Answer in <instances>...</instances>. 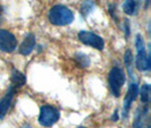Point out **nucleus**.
<instances>
[{"label":"nucleus","mask_w":151,"mask_h":128,"mask_svg":"<svg viewBox=\"0 0 151 128\" xmlns=\"http://www.w3.org/2000/svg\"><path fill=\"white\" fill-rule=\"evenodd\" d=\"M49 22L56 26H66L74 21L73 11L63 5H56L50 8L48 14Z\"/></svg>","instance_id":"obj_1"},{"label":"nucleus","mask_w":151,"mask_h":128,"mask_svg":"<svg viewBox=\"0 0 151 128\" xmlns=\"http://www.w3.org/2000/svg\"><path fill=\"white\" fill-rule=\"evenodd\" d=\"M135 49H136V59L135 66L140 72H148L151 67V59L149 53L145 50L143 38L137 34L135 36Z\"/></svg>","instance_id":"obj_2"},{"label":"nucleus","mask_w":151,"mask_h":128,"mask_svg":"<svg viewBox=\"0 0 151 128\" xmlns=\"http://www.w3.org/2000/svg\"><path fill=\"white\" fill-rule=\"evenodd\" d=\"M60 118V112L52 106H42L39 114V124L43 127H51Z\"/></svg>","instance_id":"obj_3"},{"label":"nucleus","mask_w":151,"mask_h":128,"mask_svg":"<svg viewBox=\"0 0 151 128\" xmlns=\"http://www.w3.org/2000/svg\"><path fill=\"white\" fill-rule=\"evenodd\" d=\"M125 74L123 69L119 67H113L109 72V86L110 91L115 98H118L121 95L122 87L125 83Z\"/></svg>","instance_id":"obj_4"},{"label":"nucleus","mask_w":151,"mask_h":128,"mask_svg":"<svg viewBox=\"0 0 151 128\" xmlns=\"http://www.w3.org/2000/svg\"><path fill=\"white\" fill-rule=\"evenodd\" d=\"M78 40L86 45H90L92 48L97 49V50H104L105 48V41L104 39L101 38L98 34H94L92 32L89 31H81L78 32V35H77Z\"/></svg>","instance_id":"obj_5"},{"label":"nucleus","mask_w":151,"mask_h":128,"mask_svg":"<svg viewBox=\"0 0 151 128\" xmlns=\"http://www.w3.org/2000/svg\"><path fill=\"white\" fill-rule=\"evenodd\" d=\"M17 48V39L15 35L6 30L0 29V50L4 52H13Z\"/></svg>","instance_id":"obj_6"},{"label":"nucleus","mask_w":151,"mask_h":128,"mask_svg":"<svg viewBox=\"0 0 151 128\" xmlns=\"http://www.w3.org/2000/svg\"><path fill=\"white\" fill-rule=\"evenodd\" d=\"M137 93H139L137 84L132 83L129 85V90H127V93H126L125 99H124V103H123V117H124V118H127V117H129L131 107L133 104V102L135 101L136 97H137Z\"/></svg>","instance_id":"obj_7"},{"label":"nucleus","mask_w":151,"mask_h":128,"mask_svg":"<svg viewBox=\"0 0 151 128\" xmlns=\"http://www.w3.org/2000/svg\"><path fill=\"white\" fill-rule=\"evenodd\" d=\"M15 92H16L15 89L10 86L7 92V94L1 99V101H0V119H4L5 116L7 114L8 110L10 109V106H12V102H13Z\"/></svg>","instance_id":"obj_8"},{"label":"nucleus","mask_w":151,"mask_h":128,"mask_svg":"<svg viewBox=\"0 0 151 128\" xmlns=\"http://www.w3.org/2000/svg\"><path fill=\"white\" fill-rule=\"evenodd\" d=\"M34 48H35V36L33 33H29L23 40L22 44L19 45V53L23 56H29Z\"/></svg>","instance_id":"obj_9"},{"label":"nucleus","mask_w":151,"mask_h":128,"mask_svg":"<svg viewBox=\"0 0 151 128\" xmlns=\"http://www.w3.org/2000/svg\"><path fill=\"white\" fill-rule=\"evenodd\" d=\"M10 82H12V87L17 90V89H21L22 86H24L26 84V77L22 72L13 68L12 69V75H10Z\"/></svg>","instance_id":"obj_10"},{"label":"nucleus","mask_w":151,"mask_h":128,"mask_svg":"<svg viewBox=\"0 0 151 128\" xmlns=\"http://www.w3.org/2000/svg\"><path fill=\"white\" fill-rule=\"evenodd\" d=\"M137 9V1L136 0H125L123 4V10L127 15H133Z\"/></svg>","instance_id":"obj_11"},{"label":"nucleus","mask_w":151,"mask_h":128,"mask_svg":"<svg viewBox=\"0 0 151 128\" xmlns=\"http://www.w3.org/2000/svg\"><path fill=\"white\" fill-rule=\"evenodd\" d=\"M124 62H125V67L127 69L131 78H134V74H133V70H132L133 56H132V51H131V50H126V52L124 54Z\"/></svg>","instance_id":"obj_12"},{"label":"nucleus","mask_w":151,"mask_h":128,"mask_svg":"<svg viewBox=\"0 0 151 128\" xmlns=\"http://www.w3.org/2000/svg\"><path fill=\"white\" fill-rule=\"evenodd\" d=\"M75 61L80 67H89L90 66V58L85 54V53H76L75 54Z\"/></svg>","instance_id":"obj_13"},{"label":"nucleus","mask_w":151,"mask_h":128,"mask_svg":"<svg viewBox=\"0 0 151 128\" xmlns=\"http://www.w3.org/2000/svg\"><path fill=\"white\" fill-rule=\"evenodd\" d=\"M140 98L142 103L147 104L150 100V85L149 84H143L140 89Z\"/></svg>","instance_id":"obj_14"},{"label":"nucleus","mask_w":151,"mask_h":128,"mask_svg":"<svg viewBox=\"0 0 151 128\" xmlns=\"http://www.w3.org/2000/svg\"><path fill=\"white\" fill-rule=\"evenodd\" d=\"M96 8V2L92 1V0H85L83 4H82V7H81V13L83 16H88L90 13H92V10Z\"/></svg>","instance_id":"obj_15"},{"label":"nucleus","mask_w":151,"mask_h":128,"mask_svg":"<svg viewBox=\"0 0 151 128\" xmlns=\"http://www.w3.org/2000/svg\"><path fill=\"white\" fill-rule=\"evenodd\" d=\"M124 30H125V36L126 39L129 36V19H125L124 21Z\"/></svg>","instance_id":"obj_16"},{"label":"nucleus","mask_w":151,"mask_h":128,"mask_svg":"<svg viewBox=\"0 0 151 128\" xmlns=\"http://www.w3.org/2000/svg\"><path fill=\"white\" fill-rule=\"evenodd\" d=\"M115 10H116V6H115V5H109V13H110L111 17L114 18V21L117 22V17L115 15Z\"/></svg>","instance_id":"obj_17"},{"label":"nucleus","mask_w":151,"mask_h":128,"mask_svg":"<svg viewBox=\"0 0 151 128\" xmlns=\"http://www.w3.org/2000/svg\"><path fill=\"white\" fill-rule=\"evenodd\" d=\"M111 120H113V121L118 120V111H115V113H114L113 117H111Z\"/></svg>","instance_id":"obj_18"},{"label":"nucleus","mask_w":151,"mask_h":128,"mask_svg":"<svg viewBox=\"0 0 151 128\" xmlns=\"http://www.w3.org/2000/svg\"><path fill=\"white\" fill-rule=\"evenodd\" d=\"M2 19H4V8L0 6V24L2 23Z\"/></svg>","instance_id":"obj_19"},{"label":"nucleus","mask_w":151,"mask_h":128,"mask_svg":"<svg viewBox=\"0 0 151 128\" xmlns=\"http://www.w3.org/2000/svg\"><path fill=\"white\" fill-rule=\"evenodd\" d=\"M149 1H150V0H145V7L149 6Z\"/></svg>","instance_id":"obj_20"},{"label":"nucleus","mask_w":151,"mask_h":128,"mask_svg":"<svg viewBox=\"0 0 151 128\" xmlns=\"http://www.w3.org/2000/svg\"><path fill=\"white\" fill-rule=\"evenodd\" d=\"M78 128H84V127H78Z\"/></svg>","instance_id":"obj_21"},{"label":"nucleus","mask_w":151,"mask_h":128,"mask_svg":"<svg viewBox=\"0 0 151 128\" xmlns=\"http://www.w3.org/2000/svg\"><path fill=\"white\" fill-rule=\"evenodd\" d=\"M141 128H145V127H141Z\"/></svg>","instance_id":"obj_22"}]
</instances>
